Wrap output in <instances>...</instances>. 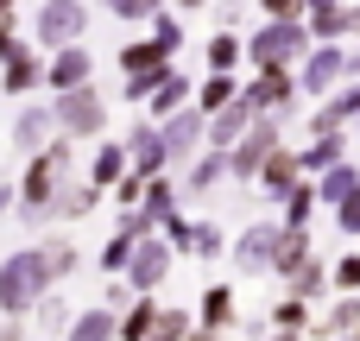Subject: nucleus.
<instances>
[{"label":"nucleus","instance_id":"obj_1","mask_svg":"<svg viewBox=\"0 0 360 341\" xmlns=\"http://www.w3.org/2000/svg\"><path fill=\"white\" fill-rule=\"evenodd\" d=\"M38 272H44V259H13V266L0 272V304L19 310V304L32 297V278H38Z\"/></svg>","mask_w":360,"mask_h":341},{"label":"nucleus","instance_id":"obj_9","mask_svg":"<svg viewBox=\"0 0 360 341\" xmlns=\"http://www.w3.org/2000/svg\"><path fill=\"white\" fill-rule=\"evenodd\" d=\"M266 146H272L266 133H259V139H247V146H240V171H253V158H266Z\"/></svg>","mask_w":360,"mask_h":341},{"label":"nucleus","instance_id":"obj_2","mask_svg":"<svg viewBox=\"0 0 360 341\" xmlns=\"http://www.w3.org/2000/svg\"><path fill=\"white\" fill-rule=\"evenodd\" d=\"M95 120H101V101H95V95H70V101H63V127H70V133H89Z\"/></svg>","mask_w":360,"mask_h":341},{"label":"nucleus","instance_id":"obj_14","mask_svg":"<svg viewBox=\"0 0 360 341\" xmlns=\"http://www.w3.org/2000/svg\"><path fill=\"white\" fill-rule=\"evenodd\" d=\"M152 0H114V13H146Z\"/></svg>","mask_w":360,"mask_h":341},{"label":"nucleus","instance_id":"obj_6","mask_svg":"<svg viewBox=\"0 0 360 341\" xmlns=\"http://www.w3.org/2000/svg\"><path fill=\"white\" fill-rule=\"evenodd\" d=\"M158 272H165V253H158V247H152V253H139V266H133V278H139V285H152Z\"/></svg>","mask_w":360,"mask_h":341},{"label":"nucleus","instance_id":"obj_11","mask_svg":"<svg viewBox=\"0 0 360 341\" xmlns=\"http://www.w3.org/2000/svg\"><path fill=\"white\" fill-rule=\"evenodd\" d=\"M329 76H335V57H316V63H310V89H323Z\"/></svg>","mask_w":360,"mask_h":341},{"label":"nucleus","instance_id":"obj_5","mask_svg":"<svg viewBox=\"0 0 360 341\" xmlns=\"http://www.w3.org/2000/svg\"><path fill=\"white\" fill-rule=\"evenodd\" d=\"M272 234H278V228H253V234L240 240V259H247V266H253V259H266V253H272Z\"/></svg>","mask_w":360,"mask_h":341},{"label":"nucleus","instance_id":"obj_7","mask_svg":"<svg viewBox=\"0 0 360 341\" xmlns=\"http://www.w3.org/2000/svg\"><path fill=\"white\" fill-rule=\"evenodd\" d=\"M108 335H114L108 316H82V329H76V341H108Z\"/></svg>","mask_w":360,"mask_h":341},{"label":"nucleus","instance_id":"obj_4","mask_svg":"<svg viewBox=\"0 0 360 341\" xmlns=\"http://www.w3.org/2000/svg\"><path fill=\"white\" fill-rule=\"evenodd\" d=\"M57 177H63V158H44V165L32 171V202H44V196L57 190Z\"/></svg>","mask_w":360,"mask_h":341},{"label":"nucleus","instance_id":"obj_10","mask_svg":"<svg viewBox=\"0 0 360 341\" xmlns=\"http://www.w3.org/2000/svg\"><path fill=\"white\" fill-rule=\"evenodd\" d=\"M177 335H184V316H177V310L158 316V335H152V341H177Z\"/></svg>","mask_w":360,"mask_h":341},{"label":"nucleus","instance_id":"obj_8","mask_svg":"<svg viewBox=\"0 0 360 341\" xmlns=\"http://www.w3.org/2000/svg\"><path fill=\"white\" fill-rule=\"evenodd\" d=\"M82 70H89V63H82V57H76V51H70V57H63V63H57V82H63V89H70V82H76V76H82Z\"/></svg>","mask_w":360,"mask_h":341},{"label":"nucleus","instance_id":"obj_12","mask_svg":"<svg viewBox=\"0 0 360 341\" xmlns=\"http://www.w3.org/2000/svg\"><path fill=\"white\" fill-rule=\"evenodd\" d=\"M266 177H272V190H291V158H278V165H272Z\"/></svg>","mask_w":360,"mask_h":341},{"label":"nucleus","instance_id":"obj_3","mask_svg":"<svg viewBox=\"0 0 360 341\" xmlns=\"http://www.w3.org/2000/svg\"><path fill=\"white\" fill-rule=\"evenodd\" d=\"M76 25H82V13H76V6H63V0H57V6H44V38H76Z\"/></svg>","mask_w":360,"mask_h":341},{"label":"nucleus","instance_id":"obj_13","mask_svg":"<svg viewBox=\"0 0 360 341\" xmlns=\"http://www.w3.org/2000/svg\"><path fill=\"white\" fill-rule=\"evenodd\" d=\"M342 221H348V228H360V196H348V202H342Z\"/></svg>","mask_w":360,"mask_h":341}]
</instances>
